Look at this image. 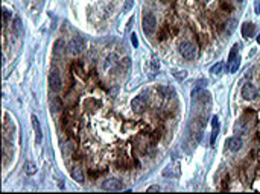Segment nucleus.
<instances>
[{"label": "nucleus", "mask_w": 260, "mask_h": 194, "mask_svg": "<svg viewBox=\"0 0 260 194\" xmlns=\"http://www.w3.org/2000/svg\"><path fill=\"white\" fill-rule=\"evenodd\" d=\"M73 70H76V71H78V75H79V76H82V75H84V71H82V68H81V64H79V62H76V64H73V65H72V71H73Z\"/></svg>", "instance_id": "20"}, {"label": "nucleus", "mask_w": 260, "mask_h": 194, "mask_svg": "<svg viewBox=\"0 0 260 194\" xmlns=\"http://www.w3.org/2000/svg\"><path fill=\"white\" fill-rule=\"evenodd\" d=\"M134 6V0H126V3H125V6H123V9H122V12H128L131 8Z\"/></svg>", "instance_id": "19"}, {"label": "nucleus", "mask_w": 260, "mask_h": 194, "mask_svg": "<svg viewBox=\"0 0 260 194\" xmlns=\"http://www.w3.org/2000/svg\"><path fill=\"white\" fill-rule=\"evenodd\" d=\"M132 21H134V18H129V21H128V24H126V31L131 28V23H132Z\"/></svg>", "instance_id": "27"}, {"label": "nucleus", "mask_w": 260, "mask_h": 194, "mask_svg": "<svg viewBox=\"0 0 260 194\" xmlns=\"http://www.w3.org/2000/svg\"><path fill=\"white\" fill-rule=\"evenodd\" d=\"M172 75H174V78H177L178 81H183V79L187 78V71H186V70H174Z\"/></svg>", "instance_id": "15"}, {"label": "nucleus", "mask_w": 260, "mask_h": 194, "mask_svg": "<svg viewBox=\"0 0 260 194\" xmlns=\"http://www.w3.org/2000/svg\"><path fill=\"white\" fill-rule=\"evenodd\" d=\"M257 43H260V34H258V37H257Z\"/></svg>", "instance_id": "28"}, {"label": "nucleus", "mask_w": 260, "mask_h": 194, "mask_svg": "<svg viewBox=\"0 0 260 194\" xmlns=\"http://www.w3.org/2000/svg\"><path fill=\"white\" fill-rule=\"evenodd\" d=\"M102 188L105 191H120L123 188V182L119 179H107L102 184Z\"/></svg>", "instance_id": "5"}, {"label": "nucleus", "mask_w": 260, "mask_h": 194, "mask_svg": "<svg viewBox=\"0 0 260 194\" xmlns=\"http://www.w3.org/2000/svg\"><path fill=\"white\" fill-rule=\"evenodd\" d=\"M49 87L52 91L58 93L62 87V81H61V76H59V73L56 70L50 71V75H49Z\"/></svg>", "instance_id": "4"}, {"label": "nucleus", "mask_w": 260, "mask_h": 194, "mask_svg": "<svg viewBox=\"0 0 260 194\" xmlns=\"http://www.w3.org/2000/svg\"><path fill=\"white\" fill-rule=\"evenodd\" d=\"M31 121H32V128H34V131H35V134H37V143L40 144V143H41V140H43V131H41V125H40V121H38V118H37L35 115H32V117H31Z\"/></svg>", "instance_id": "9"}, {"label": "nucleus", "mask_w": 260, "mask_h": 194, "mask_svg": "<svg viewBox=\"0 0 260 194\" xmlns=\"http://www.w3.org/2000/svg\"><path fill=\"white\" fill-rule=\"evenodd\" d=\"M158 68H160V62L154 58V59H152V70L155 71V70H158Z\"/></svg>", "instance_id": "23"}, {"label": "nucleus", "mask_w": 260, "mask_h": 194, "mask_svg": "<svg viewBox=\"0 0 260 194\" xmlns=\"http://www.w3.org/2000/svg\"><path fill=\"white\" fill-rule=\"evenodd\" d=\"M166 35H168V28H164V29L160 32V40H166V38H168Z\"/></svg>", "instance_id": "22"}, {"label": "nucleus", "mask_w": 260, "mask_h": 194, "mask_svg": "<svg viewBox=\"0 0 260 194\" xmlns=\"http://www.w3.org/2000/svg\"><path fill=\"white\" fill-rule=\"evenodd\" d=\"M227 146H228V149L231 150V152H237L242 146H243V141H242V138H239V137H231L228 141H227Z\"/></svg>", "instance_id": "8"}, {"label": "nucleus", "mask_w": 260, "mask_h": 194, "mask_svg": "<svg viewBox=\"0 0 260 194\" xmlns=\"http://www.w3.org/2000/svg\"><path fill=\"white\" fill-rule=\"evenodd\" d=\"M84 48H85V43L79 37L73 38L72 41L68 43V46H67V50H68L70 55H79V53H82Z\"/></svg>", "instance_id": "2"}, {"label": "nucleus", "mask_w": 260, "mask_h": 194, "mask_svg": "<svg viewBox=\"0 0 260 194\" xmlns=\"http://www.w3.org/2000/svg\"><path fill=\"white\" fill-rule=\"evenodd\" d=\"M14 28H15L17 34H21V32H23V28H21V20H20V18H15V21H14Z\"/></svg>", "instance_id": "18"}, {"label": "nucleus", "mask_w": 260, "mask_h": 194, "mask_svg": "<svg viewBox=\"0 0 260 194\" xmlns=\"http://www.w3.org/2000/svg\"><path fill=\"white\" fill-rule=\"evenodd\" d=\"M180 52H181V55H183L186 59H193L195 55H196V47H195L192 43L184 41V43L180 44Z\"/></svg>", "instance_id": "3"}, {"label": "nucleus", "mask_w": 260, "mask_h": 194, "mask_svg": "<svg viewBox=\"0 0 260 194\" xmlns=\"http://www.w3.org/2000/svg\"><path fill=\"white\" fill-rule=\"evenodd\" d=\"M8 18H9V12H8L6 9H3V23H5V24H6Z\"/></svg>", "instance_id": "25"}, {"label": "nucleus", "mask_w": 260, "mask_h": 194, "mask_svg": "<svg viewBox=\"0 0 260 194\" xmlns=\"http://www.w3.org/2000/svg\"><path fill=\"white\" fill-rule=\"evenodd\" d=\"M131 43H132L134 47H138V40H137V35H135V34L131 35Z\"/></svg>", "instance_id": "21"}, {"label": "nucleus", "mask_w": 260, "mask_h": 194, "mask_svg": "<svg viewBox=\"0 0 260 194\" xmlns=\"http://www.w3.org/2000/svg\"><path fill=\"white\" fill-rule=\"evenodd\" d=\"M239 65H240V56L237 55L234 59L228 61V71L230 73H236V71L239 70Z\"/></svg>", "instance_id": "13"}, {"label": "nucleus", "mask_w": 260, "mask_h": 194, "mask_svg": "<svg viewBox=\"0 0 260 194\" xmlns=\"http://www.w3.org/2000/svg\"><path fill=\"white\" fill-rule=\"evenodd\" d=\"M254 9L257 14H260V0H255V3H254Z\"/></svg>", "instance_id": "24"}, {"label": "nucleus", "mask_w": 260, "mask_h": 194, "mask_svg": "<svg viewBox=\"0 0 260 194\" xmlns=\"http://www.w3.org/2000/svg\"><path fill=\"white\" fill-rule=\"evenodd\" d=\"M131 108H132V111L134 112H137V114H141L145 109H146V102H145V99L143 97H134L132 99V102H131Z\"/></svg>", "instance_id": "6"}, {"label": "nucleus", "mask_w": 260, "mask_h": 194, "mask_svg": "<svg viewBox=\"0 0 260 194\" xmlns=\"http://www.w3.org/2000/svg\"><path fill=\"white\" fill-rule=\"evenodd\" d=\"M222 68H224V65H222V62H218V64H215L213 67H211V73H213V75H221V73H222Z\"/></svg>", "instance_id": "17"}, {"label": "nucleus", "mask_w": 260, "mask_h": 194, "mask_svg": "<svg viewBox=\"0 0 260 194\" xmlns=\"http://www.w3.org/2000/svg\"><path fill=\"white\" fill-rule=\"evenodd\" d=\"M141 28H143V32L146 35H152L155 32V28H157V20L152 14H145L143 15V20H141Z\"/></svg>", "instance_id": "1"}, {"label": "nucleus", "mask_w": 260, "mask_h": 194, "mask_svg": "<svg viewBox=\"0 0 260 194\" xmlns=\"http://www.w3.org/2000/svg\"><path fill=\"white\" fill-rule=\"evenodd\" d=\"M148 191H149V193H152V191H160V187H158V185H152V187L148 188Z\"/></svg>", "instance_id": "26"}, {"label": "nucleus", "mask_w": 260, "mask_h": 194, "mask_svg": "<svg viewBox=\"0 0 260 194\" xmlns=\"http://www.w3.org/2000/svg\"><path fill=\"white\" fill-rule=\"evenodd\" d=\"M211 128H213V132H211L210 144L213 146V144L216 143V138H218V134H219V120H218V117H213V118H211Z\"/></svg>", "instance_id": "10"}, {"label": "nucleus", "mask_w": 260, "mask_h": 194, "mask_svg": "<svg viewBox=\"0 0 260 194\" xmlns=\"http://www.w3.org/2000/svg\"><path fill=\"white\" fill-rule=\"evenodd\" d=\"M64 41L62 40H58L56 43H55V53L56 55H62L64 53Z\"/></svg>", "instance_id": "16"}, {"label": "nucleus", "mask_w": 260, "mask_h": 194, "mask_svg": "<svg viewBox=\"0 0 260 194\" xmlns=\"http://www.w3.org/2000/svg\"><path fill=\"white\" fill-rule=\"evenodd\" d=\"M236 2H239V3H242V2H243V0H236Z\"/></svg>", "instance_id": "29"}, {"label": "nucleus", "mask_w": 260, "mask_h": 194, "mask_svg": "<svg viewBox=\"0 0 260 194\" xmlns=\"http://www.w3.org/2000/svg\"><path fill=\"white\" fill-rule=\"evenodd\" d=\"M254 31H255V26L252 23H243L242 24V35L245 38H251L254 35Z\"/></svg>", "instance_id": "12"}, {"label": "nucleus", "mask_w": 260, "mask_h": 194, "mask_svg": "<svg viewBox=\"0 0 260 194\" xmlns=\"http://www.w3.org/2000/svg\"><path fill=\"white\" fill-rule=\"evenodd\" d=\"M70 175H72V178H73L78 184H84L85 176H84V170H82V168H79V167H73V168H72V172H70Z\"/></svg>", "instance_id": "11"}, {"label": "nucleus", "mask_w": 260, "mask_h": 194, "mask_svg": "<svg viewBox=\"0 0 260 194\" xmlns=\"http://www.w3.org/2000/svg\"><path fill=\"white\" fill-rule=\"evenodd\" d=\"M25 172H26V175H29V176H34V175L37 173V165H35L34 162L28 161V162L25 164Z\"/></svg>", "instance_id": "14"}, {"label": "nucleus", "mask_w": 260, "mask_h": 194, "mask_svg": "<svg viewBox=\"0 0 260 194\" xmlns=\"http://www.w3.org/2000/svg\"><path fill=\"white\" fill-rule=\"evenodd\" d=\"M255 96H257V91H255L254 85H251V84H245V85L242 87V97H243V99H246V100H252Z\"/></svg>", "instance_id": "7"}]
</instances>
